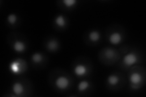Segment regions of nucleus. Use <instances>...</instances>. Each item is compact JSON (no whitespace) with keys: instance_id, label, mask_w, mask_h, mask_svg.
<instances>
[{"instance_id":"obj_1","label":"nucleus","mask_w":146,"mask_h":97,"mask_svg":"<svg viewBox=\"0 0 146 97\" xmlns=\"http://www.w3.org/2000/svg\"><path fill=\"white\" fill-rule=\"evenodd\" d=\"M131 72L129 75V82L130 88L133 90H139L143 87L145 79V71L144 69L131 67Z\"/></svg>"},{"instance_id":"obj_2","label":"nucleus","mask_w":146,"mask_h":97,"mask_svg":"<svg viewBox=\"0 0 146 97\" xmlns=\"http://www.w3.org/2000/svg\"><path fill=\"white\" fill-rule=\"evenodd\" d=\"M52 82L55 89L58 92H63L68 91L71 88L72 79L66 73H58L54 77Z\"/></svg>"},{"instance_id":"obj_3","label":"nucleus","mask_w":146,"mask_h":97,"mask_svg":"<svg viewBox=\"0 0 146 97\" xmlns=\"http://www.w3.org/2000/svg\"><path fill=\"white\" fill-rule=\"evenodd\" d=\"M141 62V53L136 50H131L128 51L122 57L120 66L122 69H128L134 67Z\"/></svg>"},{"instance_id":"obj_4","label":"nucleus","mask_w":146,"mask_h":97,"mask_svg":"<svg viewBox=\"0 0 146 97\" xmlns=\"http://www.w3.org/2000/svg\"><path fill=\"white\" fill-rule=\"evenodd\" d=\"M121 53L111 47H106L102 49L99 53V58L104 64H113L120 59Z\"/></svg>"},{"instance_id":"obj_5","label":"nucleus","mask_w":146,"mask_h":97,"mask_svg":"<svg viewBox=\"0 0 146 97\" xmlns=\"http://www.w3.org/2000/svg\"><path fill=\"white\" fill-rule=\"evenodd\" d=\"M27 63L25 59L21 58H17L9 63V70L12 74L20 75L26 72Z\"/></svg>"},{"instance_id":"obj_6","label":"nucleus","mask_w":146,"mask_h":97,"mask_svg":"<svg viewBox=\"0 0 146 97\" xmlns=\"http://www.w3.org/2000/svg\"><path fill=\"white\" fill-rule=\"evenodd\" d=\"M91 67L90 64L86 62L78 61L73 64L72 72L77 78H85L90 74Z\"/></svg>"},{"instance_id":"obj_7","label":"nucleus","mask_w":146,"mask_h":97,"mask_svg":"<svg viewBox=\"0 0 146 97\" xmlns=\"http://www.w3.org/2000/svg\"><path fill=\"white\" fill-rule=\"evenodd\" d=\"M125 34L122 29H113L110 30L107 34L108 43L113 46L121 44L124 40Z\"/></svg>"},{"instance_id":"obj_8","label":"nucleus","mask_w":146,"mask_h":97,"mask_svg":"<svg viewBox=\"0 0 146 97\" xmlns=\"http://www.w3.org/2000/svg\"><path fill=\"white\" fill-rule=\"evenodd\" d=\"M124 76L120 73H111L106 78V84L108 88L117 89L124 83Z\"/></svg>"},{"instance_id":"obj_9","label":"nucleus","mask_w":146,"mask_h":97,"mask_svg":"<svg viewBox=\"0 0 146 97\" xmlns=\"http://www.w3.org/2000/svg\"><path fill=\"white\" fill-rule=\"evenodd\" d=\"M11 90L15 96H23L27 95L26 94L27 93V87L23 82L17 80L12 83Z\"/></svg>"},{"instance_id":"obj_10","label":"nucleus","mask_w":146,"mask_h":97,"mask_svg":"<svg viewBox=\"0 0 146 97\" xmlns=\"http://www.w3.org/2000/svg\"><path fill=\"white\" fill-rule=\"evenodd\" d=\"M11 44L12 49L18 53L25 52L27 48V44L26 41L24 40L17 37L12 40V42Z\"/></svg>"},{"instance_id":"obj_11","label":"nucleus","mask_w":146,"mask_h":97,"mask_svg":"<svg viewBox=\"0 0 146 97\" xmlns=\"http://www.w3.org/2000/svg\"><path fill=\"white\" fill-rule=\"evenodd\" d=\"M86 39L87 40L88 44H98L102 39L101 32L97 29L91 30L88 32Z\"/></svg>"},{"instance_id":"obj_12","label":"nucleus","mask_w":146,"mask_h":97,"mask_svg":"<svg viewBox=\"0 0 146 97\" xmlns=\"http://www.w3.org/2000/svg\"><path fill=\"white\" fill-rule=\"evenodd\" d=\"M45 48L48 51L50 52H56L60 49V43L59 42V40L55 38H49L45 42L44 44Z\"/></svg>"},{"instance_id":"obj_13","label":"nucleus","mask_w":146,"mask_h":97,"mask_svg":"<svg viewBox=\"0 0 146 97\" xmlns=\"http://www.w3.org/2000/svg\"><path fill=\"white\" fill-rule=\"evenodd\" d=\"M68 24V18L65 15L63 14H58L54 18V27L59 30H63L66 29Z\"/></svg>"},{"instance_id":"obj_14","label":"nucleus","mask_w":146,"mask_h":97,"mask_svg":"<svg viewBox=\"0 0 146 97\" xmlns=\"http://www.w3.org/2000/svg\"><path fill=\"white\" fill-rule=\"evenodd\" d=\"M45 60L46 57L44 55L40 52H34L31 56V63L36 67L42 65L45 62Z\"/></svg>"},{"instance_id":"obj_15","label":"nucleus","mask_w":146,"mask_h":97,"mask_svg":"<svg viewBox=\"0 0 146 97\" xmlns=\"http://www.w3.org/2000/svg\"><path fill=\"white\" fill-rule=\"evenodd\" d=\"M92 87L91 82L88 80L84 79L81 80L77 86V92L80 94H84L88 92Z\"/></svg>"},{"instance_id":"obj_16","label":"nucleus","mask_w":146,"mask_h":97,"mask_svg":"<svg viewBox=\"0 0 146 97\" xmlns=\"http://www.w3.org/2000/svg\"><path fill=\"white\" fill-rule=\"evenodd\" d=\"M60 3L63 8L66 9H72L77 6L78 1L77 0H62Z\"/></svg>"},{"instance_id":"obj_17","label":"nucleus","mask_w":146,"mask_h":97,"mask_svg":"<svg viewBox=\"0 0 146 97\" xmlns=\"http://www.w3.org/2000/svg\"><path fill=\"white\" fill-rule=\"evenodd\" d=\"M7 24L11 26H15L17 24L18 21V16L15 13H10L6 18Z\"/></svg>"}]
</instances>
